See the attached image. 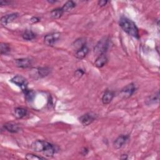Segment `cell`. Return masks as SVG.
I'll use <instances>...</instances> for the list:
<instances>
[{
	"mask_svg": "<svg viewBox=\"0 0 160 160\" xmlns=\"http://www.w3.org/2000/svg\"><path fill=\"white\" fill-rule=\"evenodd\" d=\"M31 148L34 151L38 152H42L45 156L49 157L52 156L57 151L56 146L44 140H36L34 141Z\"/></svg>",
	"mask_w": 160,
	"mask_h": 160,
	"instance_id": "obj_1",
	"label": "cell"
},
{
	"mask_svg": "<svg viewBox=\"0 0 160 160\" xmlns=\"http://www.w3.org/2000/svg\"><path fill=\"white\" fill-rule=\"evenodd\" d=\"M119 24L122 30L128 34L137 39L139 38L138 28L132 20L126 17L122 16L119 19Z\"/></svg>",
	"mask_w": 160,
	"mask_h": 160,
	"instance_id": "obj_2",
	"label": "cell"
},
{
	"mask_svg": "<svg viewBox=\"0 0 160 160\" xmlns=\"http://www.w3.org/2000/svg\"><path fill=\"white\" fill-rule=\"evenodd\" d=\"M110 44V41L108 38L104 37L98 41L94 48V53L98 56L100 54H105L108 51Z\"/></svg>",
	"mask_w": 160,
	"mask_h": 160,
	"instance_id": "obj_3",
	"label": "cell"
},
{
	"mask_svg": "<svg viewBox=\"0 0 160 160\" xmlns=\"http://www.w3.org/2000/svg\"><path fill=\"white\" fill-rule=\"evenodd\" d=\"M97 118V115L94 112H88L79 118V121L83 126H88Z\"/></svg>",
	"mask_w": 160,
	"mask_h": 160,
	"instance_id": "obj_4",
	"label": "cell"
},
{
	"mask_svg": "<svg viewBox=\"0 0 160 160\" xmlns=\"http://www.w3.org/2000/svg\"><path fill=\"white\" fill-rule=\"evenodd\" d=\"M10 81L13 84H16V86L20 87L22 91H24L28 88V81L25 78L22 76H16L11 78Z\"/></svg>",
	"mask_w": 160,
	"mask_h": 160,
	"instance_id": "obj_5",
	"label": "cell"
},
{
	"mask_svg": "<svg viewBox=\"0 0 160 160\" xmlns=\"http://www.w3.org/2000/svg\"><path fill=\"white\" fill-rule=\"evenodd\" d=\"M136 86L134 83H130L122 89L121 94L124 98H128L136 92Z\"/></svg>",
	"mask_w": 160,
	"mask_h": 160,
	"instance_id": "obj_6",
	"label": "cell"
},
{
	"mask_svg": "<svg viewBox=\"0 0 160 160\" xmlns=\"http://www.w3.org/2000/svg\"><path fill=\"white\" fill-rule=\"evenodd\" d=\"M59 38H60L59 32H54L52 34H47L44 36V43L48 46H52L59 39Z\"/></svg>",
	"mask_w": 160,
	"mask_h": 160,
	"instance_id": "obj_7",
	"label": "cell"
},
{
	"mask_svg": "<svg viewBox=\"0 0 160 160\" xmlns=\"http://www.w3.org/2000/svg\"><path fill=\"white\" fill-rule=\"evenodd\" d=\"M129 139V136L128 135H120L119 136H118L116 140L114 141V147L115 149H118L121 148L127 142V141Z\"/></svg>",
	"mask_w": 160,
	"mask_h": 160,
	"instance_id": "obj_8",
	"label": "cell"
},
{
	"mask_svg": "<svg viewBox=\"0 0 160 160\" xmlns=\"http://www.w3.org/2000/svg\"><path fill=\"white\" fill-rule=\"evenodd\" d=\"M3 126L6 131L12 133H16L21 130V128L19 124L12 122H6Z\"/></svg>",
	"mask_w": 160,
	"mask_h": 160,
	"instance_id": "obj_9",
	"label": "cell"
},
{
	"mask_svg": "<svg viewBox=\"0 0 160 160\" xmlns=\"http://www.w3.org/2000/svg\"><path fill=\"white\" fill-rule=\"evenodd\" d=\"M16 66L21 68H29L32 64V60L29 58H20L15 61Z\"/></svg>",
	"mask_w": 160,
	"mask_h": 160,
	"instance_id": "obj_10",
	"label": "cell"
},
{
	"mask_svg": "<svg viewBox=\"0 0 160 160\" xmlns=\"http://www.w3.org/2000/svg\"><path fill=\"white\" fill-rule=\"evenodd\" d=\"M18 16V13H11L4 15L1 18V24L2 25H6L10 22H12Z\"/></svg>",
	"mask_w": 160,
	"mask_h": 160,
	"instance_id": "obj_11",
	"label": "cell"
},
{
	"mask_svg": "<svg viewBox=\"0 0 160 160\" xmlns=\"http://www.w3.org/2000/svg\"><path fill=\"white\" fill-rule=\"evenodd\" d=\"M88 52H89L88 48L87 47L86 44H83L81 46V47L76 52L75 56L79 59H82L84 58H85V56L87 55Z\"/></svg>",
	"mask_w": 160,
	"mask_h": 160,
	"instance_id": "obj_12",
	"label": "cell"
},
{
	"mask_svg": "<svg viewBox=\"0 0 160 160\" xmlns=\"http://www.w3.org/2000/svg\"><path fill=\"white\" fill-rule=\"evenodd\" d=\"M114 92L110 90H106L102 94L101 101L104 104H109L114 98Z\"/></svg>",
	"mask_w": 160,
	"mask_h": 160,
	"instance_id": "obj_13",
	"label": "cell"
},
{
	"mask_svg": "<svg viewBox=\"0 0 160 160\" xmlns=\"http://www.w3.org/2000/svg\"><path fill=\"white\" fill-rule=\"evenodd\" d=\"M108 62V58L105 54L99 55L95 60L94 65L98 68L103 67Z\"/></svg>",
	"mask_w": 160,
	"mask_h": 160,
	"instance_id": "obj_14",
	"label": "cell"
},
{
	"mask_svg": "<svg viewBox=\"0 0 160 160\" xmlns=\"http://www.w3.org/2000/svg\"><path fill=\"white\" fill-rule=\"evenodd\" d=\"M28 112L27 109L22 107L16 108L14 110V115L18 119H21L24 117Z\"/></svg>",
	"mask_w": 160,
	"mask_h": 160,
	"instance_id": "obj_15",
	"label": "cell"
},
{
	"mask_svg": "<svg viewBox=\"0 0 160 160\" xmlns=\"http://www.w3.org/2000/svg\"><path fill=\"white\" fill-rule=\"evenodd\" d=\"M159 91H157L156 92H155L154 94H152L149 96L146 101V103L148 105L152 104H156L159 102Z\"/></svg>",
	"mask_w": 160,
	"mask_h": 160,
	"instance_id": "obj_16",
	"label": "cell"
},
{
	"mask_svg": "<svg viewBox=\"0 0 160 160\" xmlns=\"http://www.w3.org/2000/svg\"><path fill=\"white\" fill-rule=\"evenodd\" d=\"M22 92H24L26 99L29 102L32 101L36 96L35 92L32 89H29L27 88L26 89L22 91Z\"/></svg>",
	"mask_w": 160,
	"mask_h": 160,
	"instance_id": "obj_17",
	"label": "cell"
},
{
	"mask_svg": "<svg viewBox=\"0 0 160 160\" xmlns=\"http://www.w3.org/2000/svg\"><path fill=\"white\" fill-rule=\"evenodd\" d=\"M50 72L51 69L49 67H40L37 68V72L40 78H43L48 76Z\"/></svg>",
	"mask_w": 160,
	"mask_h": 160,
	"instance_id": "obj_18",
	"label": "cell"
},
{
	"mask_svg": "<svg viewBox=\"0 0 160 160\" xmlns=\"http://www.w3.org/2000/svg\"><path fill=\"white\" fill-rule=\"evenodd\" d=\"M22 38L27 41H31L36 38V34L31 30H26L22 35Z\"/></svg>",
	"mask_w": 160,
	"mask_h": 160,
	"instance_id": "obj_19",
	"label": "cell"
},
{
	"mask_svg": "<svg viewBox=\"0 0 160 160\" xmlns=\"http://www.w3.org/2000/svg\"><path fill=\"white\" fill-rule=\"evenodd\" d=\"M64 11L62 8H56L51 11V16L54 19H58L62 16Z\"/></svg>",
	"mask_w": 160,
	"mask_h": 160,
	"instance_id": "obj_20",
	"label": "cell"
},
{
	"mask_svg": "<svg viewBox=\"0 0 160 160\" xmlns=\"http://www.w3.org/2000/svg\"><path fill=\"white\" fill-rule=\"evenodd\" d=\"M76 6V3H74L73 1H67L64 5L61 8L63 10L64 12H68L70 10H71L72 9H73L74 7Z\"/></svg>",
	"mask_w": 160,
	"mask_h": 160,
	"instance_id": "obj_21",
	"label": "cell"
},
{
	"mask_svg": "<svg viewBox=\"0 0 160 160\" xmlns=\"http://www.w3.org/2000/svg\"><path fill=\"white\" fill-rule=\"evenodd\" d=\"M0 48H1L0 51H1V54H6L9 53L11 51L10 46L7 43L1 42L0 44Z\"/></svg>",
	"mask_w": 160,
	"mask_h": 160,
	"instance_id": "obj_22",
	"label": "cell"
},
{
	"mask_svg": "<svg viewBox=\"0 0 160 160\" xmlns=\"http://www.w3.org/2000/svg\"><path fill=\"white\" fill-rule=\"evenodd\" d=\"M26 159L29 160H40V159H46L45 158L42 156H38V155L28 153L26 155Z\"/></svg>",
	"mask_w": 160,
	"mask_h": 160,
	"instance_id": "obj_23",
	"label": "cell"
},
{
	"mask_svg": "<svg viewBox=\"0 0 160 160\" xmlns=\"http://www.w3.org/2000/svg\"><path fill=\"white\" fill-rule=\"evenodd\" d=\"M84 74V71L81 69H78L75 71V76H77L78 78L82 77Z\"/></svg>",
	"mask_w": 160,
	"mask_h": 160,
	"instance_id": "obj_24",
	"label": "cell"
},
{
	"mask_svg": "<svg viewBox=\"0 0 160 160\" xmlns=\"http://www.w3.org/2000/svg\"><path fill=\"white\" fill-rule=\"evenodd\" d=\"M30 21L32 22V23H36L38 22H39L40 21V19L36 16H33L31 18V19H30Z\"/></svg>",
	"mask_w": 160,
	"mask_h": 160,
	"instance_id": "obj_25",
	"label": "cell"
},
{
	"mask_svg": "<svg viewBox=\"0 0 160 160\" xmlns=\"http://www.w3.org/2000/svg\"><path fill=\"white\" fill-rule=\"evenodd\" d=\"M107 3H108V1H106V0H101V1H98V4H99L101 7L104 6Z\"/></svg>",
	"mask_w": 160,
	"mask_h": 160,
	"instance_id": "obj_26",
	"label": "cell"
},
{
	"mask_svg": "<svg viewBox=\"0 0 160 160\" xmlns=\"http://www.w3.org/2000/svg\"><path fill=\"white\" fill-rule=\"evenodd\" d=\"M88 152H89V149L87 148H83L81 150V154L83 156H86V154H88Z\"/></svg>",
	"mask_w": 160,
	"mask_h": 160,
	"instance_id": "obj_27",
	"label": "cell"
},
{
	"mask_svg": "<svg viewBox=\"0 0 160 160\" xmlns=\"http://www.w3.org/2000/svg\"><path fill=\"white\" fill-rule=\"evenodd\" d=\"M9 3H10L9 1H0V4L1 6H4V5H8Z\"/></svg>",
	"mask_w": 160,
	"mask_h": 160,
	"instance_id": "obj_28",
	"label": "cell"
},
{
	"mask_svg": "<svg viewBox=\"0 0 160 160\" xmlns=\"http://www.w3.org/2000/svg\"><path fill=\"white\" fill-rule=\"evenodd\" d=\"M120 158H121V159H123V160L127 159H128V155H127V154H122Z\"/></svg>",
	"mask_w": 160,
	"mask_h": 160,
	"instance_id": "obj_29",
	"label": "cell"
}]
</instances>
